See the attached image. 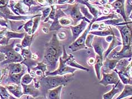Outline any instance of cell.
I'll list each match as a JSON object with an SVG mask.
<instances>
[{"instance_id": "obj_32", "label": "cell", "mask_w": 132, "mask_h": 99, "mask_svg": "<svg viewBox=\"0 0 132 99\" xmlns=\"http://www.w3.org/2000/svg\"><path fill=\"white\" fill-rule=\"evenodd\" d=\"M114 35H109V36H107V38H105V41H107V42H110L112 41V40L113 39V36Z\"/></svg>"}, {"instance_id": "obj_6", "label": "cell", "mask_w": 132, "mask_h": 99, "mask_svg": "<svg viewBox=\"0 0 132 99\" xmlns=\"http://www.w3.org/2000/svg\"><path fill=\"white\" fill-rule=\"evenodd\" d=\"M102 75L103 78L99 82V83L105 87L110 84L115 85L121 82L118 74L114 70L112 71L111 73H109L102 72Z\"/></svg>"}, {"instance_id": "obj_8", "label": "cell", "mask_w": 132, "mask_h": 99, "mask_svg": "<svg viewBox=\"0 0 132 99\" xmlns=\"http://www.w3.org/2000/svg\"><path fill=\"white\" fill-rule=\"evenodd\" d=\"M87 22H88L86 20H82L79 24L74 25V26H70L73 40L75 41L78 37H79L83 31L85 30L88 23Z\"/></svg>"}, {"instance_id": "obj_16", "label": "cell", "mask_w": 132, "mask_h": 99, "mask_svg": "<svg viewBox=\"0 0 132 99\" xmlns=\"http://www.w3.org/2000/svg\"><path fill=\"white\" fill-rule=\"evenodd\" d=\"M121 84V82L119 84H117L114 85L112 87V89L110 91H109L107 93H104L103 95V99H112L117 93H118L121 91V88H119V86Z\"/></svg>"}, {"instance_id": "obj_36", "label": "cell", "mask_w": 132, "mask_h": 99, "mask_svg": "<svg viewBox=\"0 0 132 99\" xmlns=\"http://www.w3.org/2000/svg\"><path fill=\"white\" fill-rule=\"evenodd\" d=\"M128 99H131V96H130V97H129V98H128Z\"/></svg>"}, {"instance_id": "obj_11", "label": "cell", "mask_w": 132, "mask_h": 99, "mask_svg": "<svg viewBox=\"0 0 132 99\" xmlns=\"http://www.w3.org/2000/svg\"><path fill=\"white\" fill-rule=\"evenodd\" d=\"M124 2L125 0H116L114 2H112V6L116 10L117 13L121 14L124 18V21L126 22L127 19L126 18V14L125 13Z\"/></svg>"}, {"instance_id": "obj_35", "label": "cell", "mask_w": 132, "mask_h": 99, "mask_svg": "<svg viewBox=\"0 0 132 99\" xmlns=\"http://www.w3.org/2000/svg\"><path fill=\"white\" fill-rule=\"evenodd\" d=\"M114 1H115V0H109V2H110V3H112Z\"/></svg>"}, {"instance_id": "obj_10", "label": "cell", "mask_w": 132, "mask_h": 99, "mask_svg": "<svg viewBox=\"0 0 132 99\" xmlns=\"http://www.w3.org/2000/svg\"><path fill=\"white\" fill-rule=\"evenodd\" d=\"M92 47L94 48L96 55L103 57V53L105 51V49L104 46L103 45L102 40L100 38L97 36L94 37V40L92 43Z\"/></svg>"}, {"instance_id": "obj_3", "label": "cell", "mask_w": 132, "mask_h": 99, "mask_svg": "<svg viewBox=\"0 0 132 99\" xmlns=\"http://www.w3.org/2000/svg\"><path fill=\"white\" fill-rule=\"evenodd\" d=\"M70 55H68L67 51L65 50V46H63L62 50V55L59 57V67L57 69H56L52 72H46L45 75L44 76L48 75H64L67 74H74V73L77 70L76 68L71 67L67 65V62L69 57Z\"/></svg>"}, {"instance_id": "obj_31", "label": "cell", "mask_w": 132, "mask_h": 99, "mask_svg": "<svg viewBox=\"0 0 132 99\" xmlns=\"http://www.w3.org/2000/svg\"><path fill=\"white\" fill-rule=\"evenodd\" d=\"M95 58L91 57L89 58V59H88L87 63L90 66H93L95 64Z\"/></svg>"}, {"instance_id": "obj_7", "label": "cell", "mask_w": 132, "mask_h": 99, "mask_svg": "<svg viewBox=\"0 0 132 99\" xmlns=\"http://www.w3.org/2000/svg\"><path fill=\"white\" fill-rule=\"evenodd\" d=\"M116 73L118 74L120 81L122 82L123 84L131 85V62L124 69Z\"/></svg>"}, {"instance_id": "obj_24", "label": "cell", "mask_w": 132, "mask_h": 99, "mask_svg": "<svg viewBox=\"0 0 132 99\" xmlns=\"http://www.w3.org/2000/svg\"><path fill=\"white\" fill-rule=\"evenodd\" d=\"M59 22L60 24L61 25V26H68V25H69L71 24H73L72 21L71 20L67 18V17H61V18H60L59 19Z\"/></svg>"}, {"instance_id": "obj_22", "label": "cell", "mask_w": 132, "mask_h": 99, "mask_svg": "<svg viewBox=\"0 0 132 99\" xmlns=\"http://www.w3.org/2000/svg\"><path fill=\"white\" fill-rule=\"evenodd\" d=\"M79 8H80V11H81V13L84 14L85 18H87V19L88 20H89V21L91 19H93L94 18L93 15L89 13L88 11V8L86 6H85L82 5H81L79 6Z\"/></svg>"}, {"instance_id": "obj_4", "label": "cell", "mask_w": 132, "mask_h": 99, "mask_svg": "<svg viewBox=\"0 0 132 99\" xmlns=\"http://www.w3.org/2000/svg\"><path fill=\"white\" fill-rule=\"evenodd\" d=\"M95 19H96L95 18L93 19V21L90 23L88 27L86 28L84 32L82 33L81 36L78 37V38L73 42H72V43L70 45V46L69 47V48L73 52H76V51H78L82 49H87V48L86 47L85 45L86 39V37L88 35V33L90 32L92 24H93L94 22L95 21Z\"/></svg>"}, {"instance_id": "obj_21", "label": "cell", "mask_w": 132, "mask_h": 99, "mask_svg": "<svg viewBox=\"0 0 132 99\" xmlns=\"http://www.w3.org/2000/svg\"><path fill=\"white\" fill-rule=\"evenodd\" d=\"M24 87V93L26 94L32 95V96H36L38 95V91L35 89L36 88L31 87V86H24L23 84H22Z\"/></svg>"}, {"instance_id": "obj_14", "label": "cell", "mask_w": 132, "mask_h": 99, "mask_svg": "<svg viewBox=\"0 0 132 99\" xmlns=\"http://www.w3.org/2000/svg\"><path fill=\"white\" fill-rule=\"evenodd\" d=\"M122 41H119V40H117L116 37H115V36H114L112 41L110 42V44L109 45L107 49L106 50V51L105 52V53L103 54V59H104L105 58L107 57L108 55L110 53V52L114 49V48H116L117 46H120V45H122Z\"/></svg>"}, {"instance_id": "obj_34", "label": "cell", "mask_w": 132, "mask_h": 99, "mask_svg": "<svg viewBox=\"0 0 132 99\" xmlns=\"http://www.w3.org/2000/svg\"><path fill=\"white\" fill-rule=\"evenodd\" d=\"M43 30L44 31V32H45V33H48V30L47 29V28H44L43 29Z\"/></svg>"}, {"instance_id": "obj_13", "label": "cell", "mask_w": 132, "mask_h": 99, "mask_svg": "<svg viewBox=\"0 0 132 99\" xmlns=\"http://www.w3.org/2000/svg\"><path fill=\"white\" fill-rule=\"evenodd\" d=\"M64 86H60L55 88L48 90V99H61V93Z\"/></svg>"}, {"instance_id": "obj_33", "label": "cell", "mask_w": 132, "mask_h": 99, "mask_svg": "<svg viewBox=\"0 0 132 99\" xmlns=\"http://www.w3.org/2000/svg\"><path fill=\"white\" fill-rule=\"evenodd\" d=\"M32 58L34 59H36L37 58H38V56L35 55V54H33V55H32Z\"/></svg>"}, {"instance_id": "obj_12", "label": "cell", "mask_w": 132, "mask_h": 99, "mask_svg": "<svg viewBox=\"0 0 132 99\" xmlns=\"http://www.w3.org/2000/svg\"><path fill=\"white\" fill-rule=\"evenodd\" d=\"M94 69L96 73V75L98 79H101L102 69L103 65V57L99 55H96L95 62L94 64Z\"/></svg>"}, {"instance_id": "obj_15", "label": "cell", "mask_w": 132, "mask_h": 99, "mask_svg": "<svg viewBox=\"0 0 132 99\" xmlns=\"http://www.w3.org/2000/svg\"><path fill=\"white\" fill-rule=\"evenodd\" d=\"M67 65H68L69 66L76 68L77 69H81L83 70L86 71H89V69L88 68L82 66L81 65L79 64L78 62L76 61L75 58H74V56L72 55H70L69 57L67 62Z\"/></svg>"}, {"instance_id": "obj_17", "label": "cell", "mask_w": 132, "mask_h": 99, "mask_svg": "<svg viewBox=\"0 0 132 99\" xmlns=\"http://www.w3.org/2000/svg\"><path fill=\"white\" fill-rule=\"evenodd\" d=\"M89 33L100 37H104L106 36H107L109 35H114L113 31L111 27H107V28H105V29L100 31H91V32H89Z\"/></svg>"}, {"instance_id": "obj_19", "label": "cell", "mask_w": 132, "mask_h": 99, "mask_svg": "<svg viewBox=\"0 0 132 99\" xmlns=\"http://www.w3.org/2000/svg\"><path fill=\"white\" fill-rule=\"evenodd\" d=\"M78 2L79 3H81V4H85L87 6L89 10L90 11V13L92 14V15H93L94 18L95 19H96L97 18V16H98V15H100L99 14V10L97 9V8L95 6H93V5L89 4V3H88L87 1H86V0H85V1H84V0H78Z\"/></svg>"}, {"instance_id": "obj_18", "label": "cell", "mask_w": 132, "mask_h": 99, "mask_svg": "<svg viewBox=\"0 0 132 99\" xmlns=\"http://www.w3.org/2000/svg\"><path fill=\"white\" fill-rule=\"evenodd\" d=\"M131 62V58H122L119 60L117 62V65L116 66L115 69L114 70L115 71H121L125 68L127 67L129 65Z\"/></svg>"}, {"instance_id": "obj_20", "label": "cell", "mask_w": 132, "mask_h": 99, "mask_svg": "<svg viewBox=\"0 0 132 99\" xmlns=\"http://www.w3.org/2000/svg\"><path fill=\"white\" fill-rule=\"evenodd\" d=\"M132 95V87L131 85H125L121 93L116 99H123L128 96H131Z\"/></svg>"}, {"instance_id": "obj_28", "label": "cell", "mask_w": 132, "mask_h": 99, "mask_svg": "<svg viewBox=\"0 0 132 99\" xmlns=\"http://www.w3.org/2000/svg\"><path fill=\"white\" fill-rule=\"evenodd\" d=\"M21 76V74H12V75L11 76V80H12L13 82H15V83H18L19 82H20Z\"/></svg>"}, {"instance_id": "obj_9", "label": "cell", "mask_w": 132, "mask_h": 99, "mask_svg": "<svg viewBox=\"0 0 132 99\" xmlns=\"http://www.w3.org/2000/svg\"><path fill=\"white\" fill-rule=\"evenodd\" d=\"M119 60L116 59H110L105 58L103 59V65L102 67V72L105 73H111L112 71L115 69Z\"/></svg>"}, {"instance_id": "obj_37", "label": "cell", "mask_w": 132, "mask_h": 99, "mask_svg": "<svg viewBox=\"0 0 132 99\" xmlns=\"http://www.w3.org/2000/svg\"><path fill=\"white\" fill-rule=\"evenodd\" d=\"M89 1H95V0H89Z\"/></svg>"}, {"instance_id": "obj_25", "label": "cell", "mask_w": 132, "mask_h": 99, "mask_svg": "<svg viewBox=\"0 0 132 99\" xmlns=\"http://www.w3.org/2000/svg\"><path fill=\"white\" fill-rule=\"evenodd\" d=\"M95 37V35H93V34L91 33H88V35L86 37V39L85 40V45L87 48H91L92 47V43H93V41L94 40V38Z\"/></svg>"}, {"instance_id": "obj_23", "label": "cell", "mask_w": 132, "mask_h": 99, "mask_svg": "<svg viewBox=\"0 0 132 99\" xmlns=\"http://www.w3.org/2000/svg\"><path fill=\"white\" fill-rule=\"evenodd\" d=\"M124 22V20L122 18H113L111 19H108L104 22V23L106 25H116L118 24L121 23V22Z\"/></svg>"}, {"instance_id": "obj_38", "label": "cell", "mask_w": 132, "mask_h": 99, "mask_svg": "<svg viewBox=\"0 0 132 99\" xmlns=\"http://www.w3.org/2000/svg\"><path fill=\"white\" fill-rule=\"evenodd\" d=\"M123 99H124V98H123Z\"/></svg>"}, {"instance_id": "obj_2", "label": "cell", "mask_w": 132, "mask_h": 99, "mask_svg": "<svg viewBox=\"0 0 132 99\" xmlns=\"http://www.w3.org/2000/svg\"><path fill=\"white\" fill-rule=\"evenodd\" d=\"M73 74H65L64 75H48L44 76L42 79L43 84L46 89L49 90L55 88L60 86H65L71 80Z\"/></svg>"}, {"instance_id": "obj_5", "label": "cell", "mask_w": 132, "mask_h": 99, "mask_svg": "<svg viewBox=\"0 0 132 99\" xmlns=\"http://www.w3.org/2000/svg\"><path fill=\"white\" fill-rule=\"evenodd\" d=\"M62 11H64L65 14H67L68 16H69L71 18L74 20V24L76 25L80 20H86L88 23L91 22L86 18L85 16L82 15V14L80 11L79 6L78 4H75L74 5H68V7L67 9H63Z\"/></svg>"}, {"instance_id": "obj_30", "label": "cell", "mask_w": 132, "mask_h": 99, "mask_svg": "<svg viewBox=\"0 0 132 99\" xmlns=\"http://www.w3.org/2000/svg\"><path fill=\"white\" fill-rule=\"evenodd\" d=\"M51 11V7H48L47 8H46L43 11V16L44 18H46L49 15H50V13Z\"/></svg>"}, {"instance_id": "obj_27", "label": "cell", "mask_w": 132, "mask_h": 99, "mask_svg": "<svg viewBox=\"0 0 132 99\" xmlns=\"http://www.w3.org/2000/svg\"><path fill=\"white\" fill-rule=\"evenodd\" d=\"M32 77H31L30 74H26L23 76V77L22 79V84H28L32 80Z\"/></svg>"}, {"instance_id": "obj_1", "label": "cell", "mask_w": 132, "mask_h": 99, "mask_svg": "<svg viewBox=\"0 0 132 99\" xmlns=\"http://www.w3.org/2000/svg\"><path fill=\"white\" fill-rule=\"evenodd\" d=\"M62 49L59 39L54 33L50 42L46 45L44 64L47 65V72H52L56 69L59 59L61 56Z\"/></svg>"}, {"instance_id": "obj_26", "label": "cell", "mask_w": 132, "mask_h": 99, "mask_svg": "<svg viewBox=\"0 0 132 99\" xmlns=\"http://www.w3.org/2000/svg\"><path fill=\"white\" fill-rule=\"evenodd\" d=\"M11 73L12 74H18L21 72L22 70L21 65L19 64L13 65L11 66Z\"/></svg>"}, {"instance_id": "obj_29", "label": "cell", "mask_w": 132, "mask_h": 99, "mask_svg": "<svg viewBox=\"0 0 132 99\" xmlns=\"http://www.w3.org/2000/svg\"><path fill=\"white\" fill-rule=\"evenodd\" d=\"M57 38H58V39L60 40H64V39H65L66 37H67V35H66V33L65 32H61L57 34Z\"/></svg>"}]
</instances>
